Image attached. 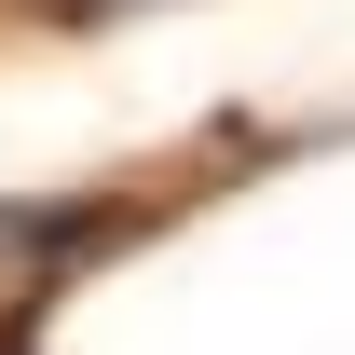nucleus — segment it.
Segmentation results:
<instances>
[{
    "instance_id": "1",
    "label": "nucleus",
    "mask_w": 355,
    "mask_h": 355,
    "mask_svg": "<svg viewBox=\"0 0 355 355\" xmlns=\"http://www.w3.org/2000/svg\"><path fill=\"white\" fill-rule=\"evenodd\" d=\"M123 205H0V314H28V301H55L69 273L96 260V246H123Z\"/></svg>"
},
{
    "instance_id": "2",
    "label": "nucleus",
    "mask_w": 355,
    "mask_h": 355,
    "mask_svg": "<svg viewBox=\"0 0 355 355\" xmlns=\"http://www.w3.org/2000/svg\"><path fill=\"white\" fill-rule=\"evenodd\" d=\"M42 14H137V0H42Z\"/></svg>"
}]
</instances>
